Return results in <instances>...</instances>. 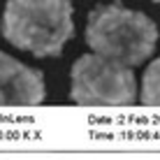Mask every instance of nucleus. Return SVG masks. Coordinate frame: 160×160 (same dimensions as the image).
Segmentation results:
<instances>
[{
  "label": "nucleus",
  "instance_id": "nucleus-1",
  "mask_svg": "<svg viewBox=\"0 0 160 160\" xmlns=\"http://www.w3.org/2000/svg\"><path fill=\"white\" fill-rule=\"evenodd\" d=\"M72 0H7L2 35L35 56H58L72 37Z\"/></svg>",
  "mask_w": 160,
  "mask_h": 160
},
{
  "label": "nucleus",
  "instance_id": "nucleus-2",
  "mask_svg": "<svg viewBox=\"0 0 160 160\" xmlns=\"http://www.w3.org/2000/svg\"><path fill=\"white\" fill-rule=\"evenodd\" d=\"M158 28L142 12L125 9L121 2L98 5L86 23V44L100 56L128 65H139L153 53Z\"/></svg>",
  "mask_w": 160,
  "mask_h": 160
},
{
  "label": "nucleus",
  "instance_id": "nucleus-3",
  "mask_svg": "<svg viewBox=\"0 0 160 160\" xmlns=\"http://www.w3.org/2000/svg\"><path fill=\"white\" fill-rule=\"evenodd\" d=\"M70 95L81 107H125L137 100V81L128 65L88 53L72 68Z\"/></svg>",
  "mask_w": 160,
  "mask_h": 160
},
{
  "label": "nucleus",
  "instance_id": "nucleus-4",
  "mask_svg": "<svg viewBox=\"0 0 160 160\" xmlns=\"http://www.w3.org/2000/svg\"><path fill=\"white\" fill-rule=\"evenodd\" d=\"M42 100V74L7 53H0V107H32Z\"/></svg>",
  "mask_w": 160,
  "mask_h": 160
},
{
  "label": "nucleus",
  "instance_id": "nucleus-5",
  "mask_svg": "<svg viewBox=\"0 0 160 160\" xmlns=\"http://www.w3.org/2000/svg\"><path fill=\"white\" fill-rule=\"evenodd\" d=\"M139 100L148 107H160V58H156L146 68L142 79V95Z\"/></svg>",
  "mask_w": 160,
  "mask_h": 160
},
{
  "label": "nucleus",
  "instance_id": "nucleus-6",
  "mask_svg": "<svg viewBox=\"0 0 160 160\" xmlns=\"http://www.w3.org/2000/svg\"><path fill=\"white\" fill-rule=\"evenodd\" d=\"M156 2H160V0H156Z\"/></svg>",
  "mask_w": 160,
  "mask_h": 160
}]
</instances>
